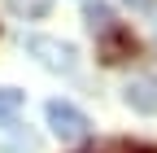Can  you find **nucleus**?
Listing matches in <instances>:
<instances>
[{"instance_id": "6", "label": "nucleus", "mask_w": 157, "mask_h": 153, "mask_svg": "<svg viewBox=\"0 0 157 153\" xmlns=\"http://www.w3.org/2000/svg\"><path fill=\"white\" fill-rule=\"evenodd\" d=\"M83 5H87V9H83V22H87V31H92V35H101V31H109V26L118 22L113 9H105L101 0H83Z\"/></svg>"}, {"instance_id": "1", "label": "nucleus", "mask_w": 157, "mask_h": 153, "mask_svg": "<svg viewBox=\"0 0 157 153\" xmlns=\"http://www.w3.org/2000/svg\"><path fill=\"white\" fill-rule=\"evenodd\" d=\"M22 48H26V57H35V61L44 70H52V74H74V66H78L74 44L52 40V35H22Z\"/></svg>"}, {"instance_id": "2", "label": "nucleus", "mask_w": 157, "mask_h": 153, "mask_svg": "<svg viewBox=\"0 0 157 153\" xmlns=\"http://www.w3.org/2000/svg\"><path fill=\"white\" fill-rule=\"evenodd\" d=\"M44 118H48V127H52V136L66 140V144H78V140L92 136V118H87L78 105H70V101H48V105H44Z\"/></svg>"}, {"instance_id": "8", "label": "nucleus", "mask_w": 157, "mask_h": 153, "mask_svg": "<svg viewBox=\"0 0 157 153\" xmlns=\"http://www.w3.org/2000/svg\"><path fill=\"white\" fill-rule=\"evenodd\" d=\"M22 109V92L17 88H0V118H5V114H17Z\"/></svg>"}, {"instance_id": "9", "label": "nucleus", "mask_w": 157, "mask_h": 153, "mask_svg": "<svg viewBox=\"0 0 157 153\" xmlns=\"http://www.w3.org/2000/svg\"><path fill=\"white\" fill-rule=\"evenodd\" d=\"M131 153H157V149H148V144H140V149H131Z\"/></svg>"}, {"instance_id": "11", "label": "nucleus", "mask_w": 157, "mask_h": 153, "mask_svg": "<svg viewBox=\"0 0 157 153\" xmlns=\"http://www.w3.org/2000/svg\"><path fill=\"white\" fill-rule=\"evenodd\" d=\"M74 153H96V149H74Z\"/></svg>"}, {"instance_id": "7", "label": "nucleus", "mask_w": 157, "mask_h": 153, "mask_svg": "<svg viewBox=\"0 0 157 153\" xmlns=\"http://www.w3.org/2000/svg\"><path fill=\"white\" fill-rule=\"evenodd\" d=\"M9 13H17L22 22H39V18L52 13V0H5Z\"/></svg>"}, {"instance_id": "4", "label": "nucleus", "mask_w": 157, "mask_h": 153, "mask_svg": "<svg viewBox=\"0 0 157 153\" xmlns=\"http://www.w3.org/2000/svg\"><path fill=\"white\" fill-rule=\"evenodd\" d=\"M35 149H39V136L26 131L13 114H5L0 118V153H35Z\"/></svg>"}, {"instance_id": "10", "label": "nucleus", "mask_w": 157, "mask_h": 153, "mask_svg": "<svg viewBox=\"0 0 157 153\" xmlns=\"http://www.w3.org/2000/svg\"><path fill=\"white\" fill-rule=\"evenodd\" d=\"M122 5H148V0H122Z\"/></svg>"}, {"instance_id": "5", "label": "nucleus", "mask_w": 157, "mask_h": 153, "mask_svg": "<svg viewBox=\"0 0 157 153\" xmlns=\"http://www.w3.org/2000/svg\"><path fill=\"white\" fill-rule=\"evenodd\" d=\"M122 101L135 109V114H157V74L148 79H131L122 88Z\"/></svg>"}, {"instance_id": "3", "label": "nucleus", "mask_w": 157, "mask_h": 153, "mask_svg": "<svg viewBox=\"0 0 157 153\" xmlns=\"http://www.w3.org/2000/svg\"><path fill=\"white\" fill-rule=\"evenodd\" d=\"M135 53H140V44H135V35L122 22H113L109 31L96 35V57H101L105 66H122V61H131Z\"/></svg>"}]
</instances>
